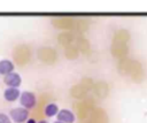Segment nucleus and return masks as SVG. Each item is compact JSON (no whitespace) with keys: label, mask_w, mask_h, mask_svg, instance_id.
Here are the masks:
<instances>
[{"label":"nucleus","mask_w":147,"mask_h":123,"mask_svg":"<svg viewBox=\"0 0 147 123\" xmlns=\"http://www.w3.org/2000/svg\"><path fill=\"white\" fill-rule=\"evenodd\" d=\"M20 103L23 108L25 109H32L34 108L36 103H37V98H36V94L33 92H30V91H24L21 93L20 95Z\"/></svg>","instance_id":"obj_3"},{"label":"nucleus","mask_w":147,"mask_h":123,"mask_svg":"<svg viewBox=\"0 0 147 123\" xmlns=\"http://www.w3.org/2000/svg\"><path fill=\"white\" fill-rule=\"evenodd\" d=\"M14 69H15V66L10 60H1L0 61V75L6 76V75L13 72Z\"/></svg>","instance_id":"obj_7"},{"label":"nucleus","mask_w":147,"mask_h":123,"mask_svg":"<svg viewBox=\"0 0 147 123\" xmlns=\"http://www.w3.org/2000/svg\"><path fill=\"white\" fill-rule=\"evenodd\" d=\"M25 123H37V121H36L34 118H32V117H29V118L25 121Z\"/></svg>","instance_id":"obj_11"},{"label":"nucleus","mask_w":147,"mask_h":123,"mask_svg":"<svg viewBox=\"0 0 147 123\" xmlns=\"http://www.w3.org/2000/svg\"><path fill=\"white\" fill-rule=\"evenodd\" d=\"M59 107L56 103H48L46 105L45 109H44V113L47 117H52V116H55L57 113H59Z\"/></svg>","instance_id":"obj_8"},{"label":"nucleus","mask_w":147,"mask_h":123,"mask_svg":"<svg viewBox=\"0 0 147 123\" xmlns=\"http://www.w3.org/2000/svg\"><path fill=\"white\" fill-rule=\"evenodd\" d=\"M54 123H63V122H60V121H55Z\"/></svg>","instance_id":"obj_13"},{"label":"nucleus","mask_w":147,"mask_h":123,"mask_svg":"<svg viewBox=\"0 0 147 123\" xmlns=\"http://www.w3.org/2000/svg\"><path fill=\"white\" fill-rule=\"evenodd\" d=\"M29 110L23 107H15L9 112V117L14 123H24L29 118Z\"/></svg>","instance_id":"obj_2"},{"label":"nucleus","mask_w":147,"mask_h":123,"mask_svg":"<svg viewBox=\"0 0 147 123\" xmlns=\"http://www.w3.org/2000/svg\"><path fill=\"white\" fill-rule=\"evenodd\" d=\"M37 123H48L46 120H41V121H39V122H37Z\"/></svg>","instance_id":"obj_12"},{"label":"nucleus","mask_w":147,"mask_h":123,"mask_svg":"<svg viewBox=\"0 0 147 123\" xmlns=\"http://www.w3.org/2000/svg\"><path fill=\"white\" fill-rule=\"evenodd\" d=\"M88 47H90V45H88L87 40H85V39H82V38H79V39H78V48H79L80 51H83V52H86V51L88 49Z\"/></svg>","instance_id":"obj_9"},{"label":"nucleus","mask_w":147,"mask_h":123,"mask_svg":"<svg viewBox=\"0 0 147 123\" xmlns=\"http://www.w3.org/2000/svg\"><path fill=\"white\" fill-rule=\"evenodd\" d=\"M0 123H13L10 117L5 114V113H0Z\"/></svg>","instance_id":"obj_10"},{"label":"nucleus","mask_w":147,"mask_h":123,"mask_svg":"<svg viewBox=\"0 0 147 123\" xmlns=\"http://www.w3.org/2000/svg\"><path fill=\"white\" fill-rule=\"evenodd\" d=\"M130 39V34L126 30H119L115 33L114 37V41H113V46H111V51L113 54L117 57H122L126 54L127 52V46H126V41Z\"/></svg>","instance_id":"obj_1"},{"label":"nucleus","mask_w":147,"mask_h":123,"mask_svg":"<svg viewBox=\"0 0 147 123\" xmlns=\"http://www.w3.org/2000/svg\"><path fill=\"white\" fill-rule=\"evenodd\" d=\"M3 83L8 86V87H15L18 89V86L22 84V77L20 74L13 71L6 76H3Z\"/></svg>","instance_id":"obj_4"},{"label":"nucleus","mask_w":147,"mask_h":123,"mask_svg":"<svg viewBox=\"0 0 147 123\" xmlns=\"http://www.w3.org/2000/svg\"><path fill=\"white\" fill-rule=\"evenodd\" d=\"M21 95V92L18 89H15V87H7L5 91H3V98L6 101L8 102H14L16 101Z\"/></svg>","instance_id":"obj_6"},{"label":"nucleus","mask_w":147,"mask_h":123,"mask_svg":"<svg viewBox=\"0 0 147 123\" xmlns=\"http://www.w3.org/2000/svg\"><path fill=\"white\" fill-rule=\"evenodd\" d=\"M56 117H57V121L63 123H74L76 120L75 114L69 109H60L59 113L56 114Z\"/></svg>","instance_id":"obj_5"}]
</instances>
